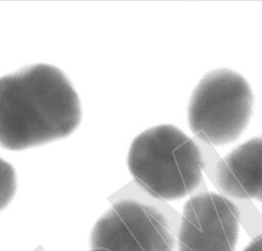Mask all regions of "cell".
<instances>
[{
    "label": "cell",
    "mask_w": 262,
    "mask_h": 251,
    "mask_svg": "<svg viewBox=\"0 0 262 251\" xmlns=\"http://www.w3.org/2000/svg\"><path fill=\"white\" fill-rule=\"evenodd\" d=\"M81 104L64 74L34 65L0 78V144L23 150L72 133Z\"/></svg>",
    "instance_id": "obj_1"
},
{
    "label": "cell",
    "mask_w": 262,
    "mask_h": 251,
    "mask_svg": "<svg viewBox=\"0 0 262 251\" xmlns=\"http://www.w3.org/2000/svg\"><path fill=\"white\" fill-rule=\"evenodd\" d=\"M127 164L134 180L149 195L177 200L201 182L204 161L195 142L170 124L150 127L132 141Z\"/></svg>",
    "instance_id": "obj_2"
},
{
    "label": "cell",
    "mask_w": 262,
    "mask_h": 251,
    "mask_svg": "<svg viewBox=\"0 0 262 251\" xmlns=\"http://www.w3.org/2000/svg\"><path fill=\"white\" fill-rule=\"evenodd\" d=\"M253 102L252 88L241 74L229 69L210 71L200 80L189 98V128L208 143H229L248 126Z\"/></svg>",
    "instance_id": "obj_3"
},
{
    "label": "cell",
    "mask_w": 262,
    "mask_h": 251,
    "mask_svg": "<svg viewBox=\"0 0 262 251\" xmlns=\"http://www.w3.org/2000/svg\"><path fill=\"white\" fill-rule=\"evenodd\" d=\"M173 235L165 216L135 200L115 203L94 224L90 251H172Z\"/></svg>",
    "instance_id": "obj_4"
},
{
    "label": "cell",
    "mask_w": 262,
    "mask_h": 251,
    "mask_svg": "<svg viewBox=\"0 0 262 251\" xmlns=\"http://www.w3.org/2000/svg\"><path fill=\"white\" fill-rule=\"evenodd\" d=\"M239 211L225 196L203 193L184 205L177 237L178 251H234Z\"/></svg>",
    "instance_id": "obj_5"
},
{
    "label": "cell",
    "mask_w": 262,
    "mask_h": 251,
    "mask_svg": "<svg viewBox=\"0 0 262 251\" xmlns=\"http://www.w3.org/2000/svg\"><path fill=\"white\" fill-rule=\"evenodd\" d=\"M215 181L225 196L262 202V136L243 142L222 158Z\"/></svg>",
    "instance_id": "obj_6"
},
{
    "label": "cell",
    "mask_w": 262,
    "mask_h": 251,
    "mask_svg": "<svg viewBox=\"0 0 262 251\" xmlns=\"http://www.w3.org/2000/svg\"><path fill=\"white\" fill-rule=\"evenodd\" d=\"M16 191V176L12 166L0 158V210L12 200Z\"/></svg>",
    "instance_id": "obj_7"
},
{
    "label": "cell",
    "mask_w": 262,
    "mask_h": 251,
    "mask_svg": "<svg viewBox=\"0 0 262 251\" xmlns=\"http://www.w3.org/2000/svg\"><path fill=\"white\" fill-rule=\"evenodd\" d=\"M244 251H262V235L252 240L244 249Z\"/></svg>",
    "instance_id": "obj_8"
}]
</instances>
